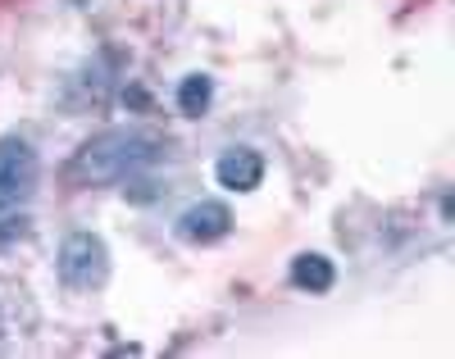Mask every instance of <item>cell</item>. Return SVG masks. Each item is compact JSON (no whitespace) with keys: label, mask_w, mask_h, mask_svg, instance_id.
Instances as JSON below:
<instances>
[{"label":"cell","mask_w":455,"mask_h":359,"mask_svg":"<svg viewBox=\"0 0 455 359\" xmlns=\"http://www.w3.org/2000/svg\"><path fill=\"white\" fill-rule=\"evenodd\" d=\"M64 287L73 291H96L109 277V246L96 232H68L60 242V259H55Z\"/></svg>","instance_id":"7a4b0ae2"},{"label":"cell","mask_w":455,"mask_h":359,"mask_svg":"<svg viewBox=\"0 0 455 359\" xmlns=\"http://www.w3.org/2000/svg\"><path fill=\"white\" fill-rule=\"evenodd\" d=\"M164 150V141L156 132L141 128H105L92 141H83L73 150L64 178L73 187H109V182H128L132 173H141L146 164H156Z\"/></svg>","instance_id":"6da1fadb"},{"label":"cell","mask_w":455,"mask_h":359,"mask_svg":"<svg viewBox=\"0 0 455 359\" xmlns=\"http://www.w3.org/2000/svg\"><path fill=\"white\" fill-rule=\"evenodd\" d=\"M173 232L182 236L187 246H214V242H223V236L233 232V210H228L223 201H196V205H187L178 214Z\"/></svg>","instance_id":"277c9868"},{"label":"cell","mask_w":455,"mask_h":359,"mask_svg":"<svg viewBox=\"0 0 455 359\" xmlns=\"http://www.w3.org/2000/svg\"><path fill=\"white\" fill-rule=\"evenodd\" d=\"M0 332H5V309H0Z\"/></svg>","instance_id":"ba28073f"},{"label":"cell","mask_w":455,"mask_h":359,"mask_svg":"<svg viewBox=\"0 0 455 359\" xmlns=\"http://www.w3.org/2000/svg\"><path fill=\"white\" fill-rule=\"evenodd\" d=\"M210 100H214V83H210L205 73L182 77V87H178V109H182L187 118H201V114L210 109Z\"/></svg>","instance_id":"52a82bcc"},{"label":"cell","mask_w":455,"mask_h":359,"mask_svg":"<svg viewBox=\"0 0 455 359\" xmlns=\"http://www.w3.org/2000/svg\"><path fill=\"white\" fill-rule=\"evenodd\" d=\"M36 173H42V164H36V150L28 141L14 132L0 137V214L19 210L36 191Z\"/></svg>","instance_id":"3957f363"},{"label":"cell","mask_w":455,"mask_h":359,"mask_svg":"<svg viewBox=\"0 0 455 359\" xmlns=\"http://www.w3.org/2000/svg\"><path fill=\"white\" fill-rule=\"evenodd\" d=\"M332 283H337V268H332L328 255L306 251V255L291 259V287L310 291V296H323V291H332Z\"/></svg>","instance_id":"8992f818"},{"label":"cell","mask_w":455,"mask_h":359,"mask_svg":"<svg viewBox=\"0 0 455 359\" xmlns=\"http://www.w3.org/2000/svg\"><path fill=\"white\" fill-rule=\"evenodd\" d=\"M214 178L219 187L228 191H255L264 182V155L251 150V146H233V150H223L214 159Z\"/></svg>","instance_id":"5b68a950"}]
</instances>
